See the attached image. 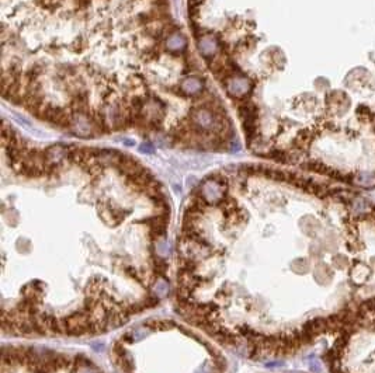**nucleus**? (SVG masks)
Returning a JSON list of instances; mask_svg holds the SVG:
<instances>
[{
  "label": "nucleus",
  "mask_w": 375,
  "mask_h": 373,
  "mask_svg": "<svg viewBox=\"0 0 375 373\" xmlns=\"http://www.w3.org/2000/svg\"><path fill=\"white\" fill-rule=\"evenodd\" d=\"M141 151L152 153V151H153V148L151 146V143H144V146H141Z\"/></svg>",
  "instance_id": "obj_9"
},
{
  "label": "nucleus",
  "mask_w": 375,
  "mask_h": 373,
  "mask_svg": "<svg viewBox=\"0 0 375 373\" xmlns=\"http://www.w3.org/2000/svg\"><path fill=\"white\" fill-rule=\"evenodd\" d=\"M205 87V81L197 76H188L184 77L179 83V94L182 97H198L204 91Z\"/></svg>",
  "instance_id": "obj_5"
},
{
  "label": "nucleus",
  "mask_w": 375,
  "mask_h": 373,
  "mask_svg": "<svg viewBox=\"0 0 375 373\" xmlns=\"http://www.w3.org/2000/svg\"><path fill=\"white\" fill-rule=\"evenodd\" d=\"M353 211L356 212V214L359 215H364L367 214L371 211V207H370V204H368L366 199H356L354 202H353Z\"/></svg>",
  "instance_id": "obj_8"
},
{
  "label": "nucleus",
  "mask_w": 375,
  "mask_h": 373,
  "mask_svg": "<svg viewBox=\"0 0 375 373\" xmlns=\"http://www.w3.org/2000/svg\"><path fill=\"white\" fill-rule=\"evenodd\" d=\"M198 328L175 320H148L111 344L115 373H226L224 352Z\"/></svg>",
  "instance_id": "obj_2"
},
{
  "label": "nucleus",
  "mask_w": 375,
  "mask_h": 373,
  "mask_svg": "<svg viewBox=\"0 0 375 373\" xmlns=\"http://www.w3.org/2000/svg\"><path fill=\"white\" fill-rule=\"evenodd\" d=\"M117 164L98 175L86 212L1 204L3 335H103L169 295L168 195L146 167L115 194L105 178Z\"/></svg>",
  "instance_id": "obj_1"
},
{
  "label": "nucleus",
  "mask_w": 375,
  "mask_h": 373,
  "mask_svg": "<svg viewBox=\"0 0 375 373\" xmlns=\"http://www.w3.org/2000/svg\"><path fill=\"white\" fill-rule=\"evenodd\" d=\"M163 47L172 55L183 54L184 51H186V48H187V38L180 31L172 32L163 41Z\"/></svg>",
  "instance_id": "obj_6"
},
{
  "label": "nucleus",
  "mask_w": 375,
  "mask_h": 373,
  "mask_svg": "<svg viewBox=\"0 0 375 373\" xmlns=\"http://www.w3.org/2000/svg\"><path fill=\"white\" fill-rule=\"evenodd\" d=\"M222 84H224L228 95L233 100H236V101L246 100L255 90V81L246 77V76H243V75L232 76L229 79L225 80Z\"/></svg>",
  "instance_id": "obj_3"
},
{
  "label": "nucleus",
  "mask_w": 375,
  "mask_h": 373,
  "mask_svg": "<svg viewBox=\"0 0 375 373\" xmlns=\"http://www.w3.org/2000/svg\"><path fill=\"white\" fill-rule=\"evenodd\" d=\"M197 47H198L201 55L204 56L207 61V59H212L214 56L218 55L219 49L222 48V42L214 32H202L197 38Z\"/></svg>",
  "instance_id": "obj_4"
},
{
  "label": "nucleus",
  "mask_w": 375,
  "mask_h": 373,
  "mask_svg": "<svg viewBox=\"0 0 375 373\" xmlns=\"http://www.w3.org/2000/svg\"><path fill=\"white\" fill-rule=\"evenodd\" d=\"M353 184H356L357 187H363V188H373L375 187V174L373 173H367V171H363V173H359L356 174L353 178H351Z\"/></svg>",
  "instance_id": "obj_7"
}]
</instances>
